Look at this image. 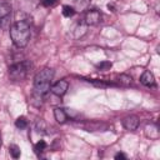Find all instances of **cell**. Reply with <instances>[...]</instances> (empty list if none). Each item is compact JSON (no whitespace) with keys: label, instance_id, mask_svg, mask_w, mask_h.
I'll return each instance as SVG.
<instances>
[{"label":"cell","instance_id":"11","mask_svg":"<svg viewBox=\"0 0 160 160\" xmlns=\"http://www.w3.org/2000/svg\"><path fill=\"white\" fill-rule=\"evenodd\" d=\"M91 0H74V9L75 11H84L89 8Z\"/></svg>","mask_w":160,"mask_h":160},{"label":"cell","instance_id":"14","mask_svg":"<svg viewBox=\"0 0 160 160\" xmlns=\"http://www.w3.org/2000/svg\"><path fill=\"white\" fill-rule=\"evenodd\" d=\"M46 142L44 141V140H40V141H38L36 144H35V146H34V149H35V152L36 154H40V152H42L45 149H46Z\"/></svg>","mask_w":160,"mask_h":160},{"label":"cell","instance_id":"2","mask_svg":"<svg viewBox=\"0 0 160 160\" xmlns=\"http://www.w3.org/2000/svg\"><path fill=\"white\" fill-rule=\"evenodd\" d=\"M54 78V70L50 68H45L40 70L34 79V95L39 99L45 96L51 88V80Z\"/></svg>","mask_w":160,"mask_h":160},{"label":"cell","instance_id":"15","mask_svg":"<svg viewBox=\"0 0 160 160\" xmlns=\"http://www.w3.org/2000/svg\"><path fill=\"white\" fill-rule=\"evenodd\" d=\"M9 151H10V155H11L14 159H18V158L20 156V149H19V146H16V145H10V146H9Z\"/></svg>","mask_w":160,"mask_h":160},{"label":"cell","instance_id":"19","mask_svg":"<svg viewBox=\"0 0 160 160\" xmlns=\"http://www.w3.org/2000/svg\"><path fill=\"white\" fill-rule=\"evenodd\" d=\"M115 159H126V156H125L122 152H118V154L115 155Z\"/></svg>","mask_w":160,"mask_h":160},{"label":"cell","instance_id":"18","mask_svg":"<svg viewBox=\"0 0 160 160\" xmlns=\"http://www.w3.org/2000/svg\"><path fill=\"white\" fill-rule=\"evenodd\" d=\"M56 2H58V0H42L41 5L45 6V8H51V6L56 5Z\"/></svg>","mask_w":160,"mask_h":160},{"label":"cell","instance_id":"1","mask_svg":"<svg viewBox=\"0 0 160 160\" xmlns=\"http://www.w3.org/2000/svg\"><path fill=\"white\" fill-rule=\"evenodd\" d=\"M9 32H10V38H11L12 44L19 49L25 48L30 40V36H31L30 25L22 20L16 21L14 25H11L9 29Z\"/></svg>","mask_w":160,"mask_h":160},{"label":"cell","instance_id":"7","mask_svg":"<svg viewBox=\"0 0 160 160\" xmlns=\"http://www.w3.org/2000/svg\"><path fill=\"white\" fill-rule=\"evenodd\" d=\"M122 125L126 130H130V131H134L138 129L139 126V118L135 116V115H129L126 116L124 120H122Z\"/></svg>","mask_w":160,"mask_h":160},{"label":"cell","instance_id":"3","mask_svg":"<svg viewBox=\"0 0 160 160\" xmlns=\"http://www.w3.org/2000/svg\"><path fill=\"white\" fill-rule=\"evenodd\" d=\"M31 64L29 61H20V62H16V64H12L10 68H9V75L12 80L15 81H19V80H22L25 79V76L28 75V71L30 69Z\"/></svg>","mask_w":160,"mask_h":160},{"label":"cell","instance_id":"8","mask_svg":"<svg viewBox=\"0 0 160 160\" xmlns=\"http://www.w3.org/2000/svg\"><path fill=\"white\" fill-rule=\"evenodd\" d=\"M140 82L142 84V85H145V86H154V84H155V78H154V75L149 71V70H145L142 74H141V76H140Z\"/></svg>","mask_w":160,"mask_h":160},{"label":"cell","instance_id":"16","mask_svg":"<svg viewBox=\"0 0 160 160\" xmlns=\"http://www.w3.org/2000/svg\"><path fill=\"white\" fill-rule=\"evenodd\" d=\"M96 68H98L99 70H101V71H106V70H110V68H111V62H110V61H102V62L98 64Z\"/></svg>","mask_w":160,"mask_h":160},{"label":"cell","instance_id":"4","mask_svg":"<svg viewBox=\"0 0 160 160\" xmlns=\"http://www.w3.org/2000/svg\"><path fill=\"white\" fill-rule=\"evenodd\" d=\"M12 6L9 0H0V28L4 30L10 29V18H11Z\"/></svg>","mask_w":160,"mask_h":160},{"label":"cell","instance_id":"17","mask_svg":"<svg viewBox=\"0 0 160 160\" xmlns=\"http://www.w3.org/2000/svg\"><path fill=\"white\" fill-rule=\"evenodd\" d=\"M119 81H120L122 85L128 86V85L131 84V78L128 76V75H120V76H119Z\"/></svg>","mask_w":160,"mask_h":160},{"label":"cell","instance_id":"12","mask_svg":"<svg viewBox=\"0 0 160 160\" xmlns=\"http://www.w3.org/2000/svg\"><path fill=\"white\" fill-rule=\"evenodd\" d=\"M75 9L72 8V6H70V5H65V6H62V15L65 16V18H71V16H74L75 15Z\"/></svg>","mask_w":160,"mask_h":160},{"label":"cell","instance_id":"5","mask_svg":"<svg viewBox=\"0 0 160 160\" xmlns=\"http://www.w3.org/2000/svg\"><path fill=\"white\" fill-rule=\"evenodd\" d=\"M102 19V15L99 10L96 9H90L86 11L85 18H84V22L85 25H98Z\"/></svg>","mask_w":160,"mask_h":160},{"label":"cell","instance_id":"13","mask_svg":"<svg viewBox=\"0 0 160 160\" xmlns=\"http://www.w3.org/2000/svg\"><path fill=\"white\" fill-rule=\"evenodd\" d=\"M15 126L18 128V129H25L26 126H28V120L24 118V116H20V118H18L16 119V121H15Z\"/></svg>","mask_w":160,"mask_h":160},{"label":"cell","instance_id":"10","mask_svg":"<svg viewBox=\"0 0 160 160\" xmlns=\"http://www.w3.org/2000/svg\"><path fill=\"white\" fill-rule=\"evenodd\" d=\"M54 116H55V120H56L59 124H64V122L68 120V114H66L65 110L61 109V108L54 109Z\"/></svg>","mask_w":160,"mask_h":160},{"label":"cell","instance_id":"6","mask_svg":"<svg viewBox=\"0 0 160 160\" xmlns=\"http://www.w3.org/2000/svg\"><path fill=\"white\" fill-rule=\"evenodd\" d=\"M68 88H69L68 81H66V80H60V81L55 82V84L50 88V90H51V92H52L54 95H56V96H64V95L66 94V91H68Z\"/></svg>","mask_w":160,"mask_h":160},{"label":"cell","instance_id":"9","mask_svg":"<svg viewBox=\"0 0 160 160\" xmlns=\"http://www.w3.org/2000/svg\"><path fill=\"white\" fill-rule=\"evenodd\" d=\"M145 134L148 138L152 139V140H156L159 138V128L155 125V124H150V125H146L145 128Z\"/></svg>","mask_w":160,"mask_h":160},{"label":"cell","instance_id":"20","mask_svg":"<svg viewBox=\"0 0 160 160\" xmlns=\"http://www.w3.org/2000/svg\"><path fill=\"white\" fill-rule=\"evenodd\" d=\"M0 148H1V136H0Z\"/></svg>","mask_w":160,"mask_h":160}]
</instances>
